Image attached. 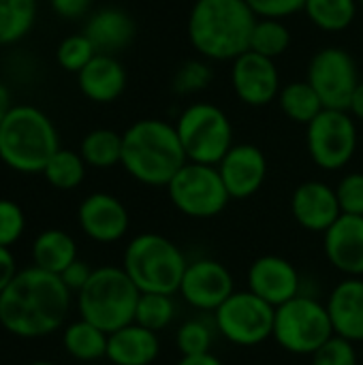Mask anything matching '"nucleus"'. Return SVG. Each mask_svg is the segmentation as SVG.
I'll return each instance as SVG.
<instances>
[{
    "mask_svg": "<svg viewBox=\"0 0 363 365\" xmlns=\"http://www.w3.org/2000/svg\"><path fill=\"white\" fill-rule=\"evenodd\" d=\"M73 293L60 276L24 267L0 295V327L19 340H39L64 329Z\"/></svg>",
    "mask_w": 363,
    "mask_h": 365,
    "instance_id": "1",
    "label": "nucleus"
},
{
    "mask_svg": "<svg viewBox=\"0 0 363 365\" xmlns=\"http://www.w3.org/2000/svg\"><path fill=\"white\" fill-rule=\"evenodd\" d=\"M188 163L173 124L143 118L122 133V167L139 184L167 188Z\"/></svg>",
    "mask_w": 363,
    "mask_h": 365,
    "instance_id": "2",
    "label": "nucleus"
},
{
    "mask_svg": "<svg viewBox=\"0 0 363 365\" xmlns=\"http://www.w3.org/2000/svg\"><path fill=\"white\" fill-rule=\"evenodd\" d=\"M257 15L246 0H195L188 38L205 60H235L250 47Z\"/></svg>",
    "mask_w": 363,
    "mask_h": 365,
    "instance_id": "3",
    "label": "nucleus"
},
{
    "mask_svg": "<svg viewBox=\"0 0 363 365\" xmlns=\"http://www.w3.org/2000/svg\"><path fill=\"white\" fill-rule=\"evenodd\" d=\"M58 150V128L34 105H15L0 124V160L15 173H43Z\"/></svg>",
    "mask_w": 363,
    "mask_h": 365,
    "instance_id": "4",
    "label": "nucleus"
},
{
    "mask_svg": "<svg viewBox=\"0 0 363 365\" xmlns=\"http://www.w3.org/2000/svg\"><path fill=\"white\" fill-rule=\"evenodd\" d=\"M139 295V289L122 265H105L92 272L88 284L77 293L75 306L79 319L96 325L105 334H113L135 323Z\"/></svg>",
    "mask_w": 363,
    "mask_h": 365,
    "instance_id": "5",
    "label": "nucleus"
},
{
    "mask_svg": "<svg viewBox=\"0 0 363 365\" xmlns=\"http://www.w3.org/2000/svg\"><path fill=\"white\" fill-rule=\"evenodd\" d=\"M186 267L188 259L180 246L158 233H139L128 242L122 255V269L139 293L175 295Z\"/></svg>",
    "mask_w": 363,
    "mask_h": 365,
    "instance_id": "6",
    "label": "nucleus"
},
{
    "mask_svg": "<svg viewBox=\"0 0 363 365\" xmlns=\"http://www.w3.org/2000/svg\"><path fill=\"white\" fill-rule=\"evenodd\" d=\"M175 130L188 163L216 167L233 148L231 120L218 105L212 103L188 105L180 113Z\"/></svg>",
    "mask_w": 363,
    "mask_h": 365,
    "instance_id": "7",
    "label": "nucleus"
},
{
    "mask_svg": "<svg viewBox=\"0 0 363 365\" xmlns=\"http://www.w3.org/2000/svg\"><path fill=\"white\" fill-rule=\"evenodd\" d=\"M334 334L327 306L317 297L300 293L291 302L276 308L274 334L276 344L291 355L317 353Z\"/></svg>",
    "mask_w": 363,
    "mask_h": 365,
    "instance_id": "8",
    "label": "nucleus"
},
{
    "mask_svg": "<svg viewBox=\"0 0 363 365\" xmlns=\"http://www.w3.org/2000/svg\"><path fill=\"white\" fill-rule=\"evenodd\" d=\"M173 207L195 220H208L225 212L231 197L218 167L186 163L167 186Z\"/></svg>",
    "mask_w": 363,
    "mask_h": 365,
    "instance_id": "9",
    "label": "nucleus"
},
{
    "mask_svg": "<svg viewBox=\"0 0 363 365\" xmlns=\"http://www.w3.org/2000/svg\"><path fill=\"white\" fill-rule=\"evenodd\" d=\"M306 145L312 163L319 169H344L357 152L355 118L342 109H323L306 126Z\"/></svg>",
    "mask_w": 363,
    "mask_h": 365,
    "instance_id": "10",
    "label": "nucleus"
},
{
    "mask_svg": "<svg viewBox=\"0 0 363 365\" xmlns=\"http://www.w3.org/2000/svg\"><path fill=\"white\" fill-rule=\"evenodd\" d=\"M276 308L250 291H235L216 312V331L235 346L263 344L274 334Z\"/></svg>",
    "mask_w": 363,
    "mask_h": 365,
    "instance_id": "11",
    "label": "nucleus"
},
{
    "mask_svg": "<svg viewBox=\"0 0 363 365\" xmlns=\"http://www.w3.org/2000/svg\"><path fill=\"white\" fill-rule=\"evenodd\" d=\"M306 81L317 90L325 109L349 111L351 98L362 79L357 64L347 49L323 47L312 56Z\"/></svg>",
    "mask_w": 363,
    "mask_h": 365,
    "instance_id": "12",
    "label": "nucleus"
},
{
    "mask_svg": "<svg viewBox=\"0 0 363 365\" xmlns=\"http://www.w3.org/2000/svg\"><path fill=\"white\" fill-rule=\"evenodd\" d=\"M178 293L190 308L199 312H216L235 293V280L223 263L214 259H197L188 261Z\"/></svg>",
    "mask_w": 363,
    "mask_h": 365,
    "instance_id": "13",
    "label": "nucleus"
},
{
    "mask_svg": "<svg viewBox=\"0 0 363 365\" xmlns=\"http://www.w3.org/2000/svg\"><path fill=\"white\" fill-rule=\"evenodd\" d=\"M231 86L244 105L265 107L280 94V75L272 58L246 51L233 60Z\"/></svg>",
    "mask_w": 363,
    "mask_h": 365,
    "instance_id": "14",
    "label": "nucleus"
},
{
    "mask_svg": "<svg viewBox=\"0 0 363 365\" xmlns=\"http://www.w3.org/2000/svg\"><path fill=\"white\" fill-rule=\"evenodd\" d=\"M81 233L96 244H116L131 229L126 205L109 192H92L77 207Z\"/></svg>",
    "mask_w": 363,
    "mask_h": 365,
    "instance_id": "15",
    "label": "nucleus"
},
{
    "mask_svg": "<svg viewBox=\"0 0 363 365\" xmlns=\"http://www.w3.org/2000/svg\"><path fill=\"white\" fill-rule=\"evenodd\" d=\"M248 291L280 308L302 293V280L295 265L276 255H263L248 267Z\"/></svg>",
    "mask_w": 363,
    "mask_h": 365,
    "instance_id": "16",
    "label": "nucleus"
},
{
    "mask_svg": "<svg viewBox=\"0 0 363 365\" xmlns=\"http://www.w3.org/2000/svg\"><path fill=\"white\" fill-rule=\"evenodd\" d=\"M216 167L231 199H250L267 178V158L252 143H233Z\"/></svg>",
    "mask_w": 363,
    "mask_h": 365,
    "instance_id": "17",
    "label": "nucleus"
},
{
    "mask_svg": "<svg viewBox=\"0 0 363 365\" xmlns=\"http://www.w3.org/2000/svg\"><path fill=\"white\" fill-rule=\"evenodd\" d=\"M291 214L302 229L323 235L342 216L336 188L319 180L300 184L291 195Z\"/></svg>",
    "mask_w": 363,
    "mask_h": 365,
    "instance_id": "18",
    "label": "nucleus"
},
{
    "mask_svg": "<svg viewBox=\"0 0 363 365\" xmlns=\"http://www.w3.org/2000/svg\"><path fill=\"white\" fill-rule=\"evenodd\" d=\"M323 250L334 269L344 278L363 276V216L342 214L325 233Z\"/></svg>",
    "mask_w": 363,
    "mask_h": 365,
    "instance_id": "19",
    "label": "nucleus"
},
{
    "mask_svg": "<svg viewBox=\"0 0 363 365\" xmlns=\"http://www.w3.org/2000/svg\"><path fill=\"white\" fill-rule=\"evenodd\" d=\"M325 306L336 336L355 344L363 342V278L340 280L332 289Z\"/></svg>",
    "mask_w": 363,
    "mask_h": 365,
    "instance_id": "20",
    "label": "nucleus"
},
{
    "mask_svg": "<svg viewBox=\"0 0 363 365\" xmlns=\"http://www.w3.org/2000/svg\"><path fill=\"white\" fill-rule=\"evenodd\" d=\"M77 86L81 94L92 103H113L126 88V71L116 56L96 53L79 73Z\"/></svg>",
    "mask_w": 363,
    "mask_h": 365,
    "instance_id": "21",
    "label": "nucleus"
},
{
    "mask_svg": "<svg viewBox=\"0 0 363 365\" xmlns=\"http://www.w3.org/2000/svg\"><path fill=\"white\" fill-rule=\"evenodd\" d=\"M135 19L120 6H103L94 11L83 28V34L92 41L98 53H118L135 38Z\"/></svg>",
    "mask_w": 363,
    "mask_h": 365,
    "instance_id": "22",
    "label": "nucleus"
},
{
    "mask_svg": "<svg viewBox=\"0 0 363 365\" xmlns=\"http://www.w3.org/2000/svg\"><path fill=\"white\" fill-rule=\"evenodd\" d=\"M160 355L158 334L131 323L107 340V357L113 365H152Z\"/></svg>",
    "mask_w": 363,
    "mask_h": 365,
    "instance_id": "23",
    "label": "nucleus"
},
{
    "mask_svg": "<svg viewBox=\"0 0 363 365\" xmlns=\"http://www.w3.org/2000/svg\"><path fill=\"white\" fill-rule=\"evenodd\" d=\"M30 259L34 267L60 276L73 261L79 259L77 242L62 229H45L32 240Z\"/></svg>",
    "mask_w": 363,
    "mask_h": 365,
    "instance_id": "24",
    "label": "nucleus"
},
{
    "mask_svg": "<svg viewBox=\"0 0 363 365\" xmlns=\"http://www.w3.org/2000/svg\"><path fill=\"white\" fill-rule=\"evenodd\" d=\"M107 340L109 334L98 329L96 325L77 319L73 323H66L62 329V349L64 353L83 364H92L107 357Z\"/></svg>",
    "mask_w": 363,
    "mask_h": 365,
    "instance_id": "25",
    "label": "nucleus"
},
{
    "mask_svg": "<svg viewBox=\"0 0 363 365\" xmlns=\"http://www.w3.org/2000/svg\"><path fill=\"white\" fill-rule=\"evenodd\" d=\"M276 101H278L282 113L291 122L306 124V126L325 109L321 96L317 94V90L308 81L287 83L285 88H280V94H278Z\"/></svg>",
    "mask_w": 363,
    "mask_h": 365,
    "instance_id": "26",
    "label": "nucleus"
},
{
    "mask_svg": "<svg viewBox=\"0 0 363 365\" xmlns=\"http://www.w3.org/2000/svg\"><path fill=\"white\" fill-rule=\"evenodd\" d=\"M79 154L88 167L111 169L122 163V135L111 128H94L81 139Z\"/></svg>",
    "mask_w": 363,
    "mask_h": 365,
    "instance_id": "27",
    "label": "nucleus"
},
{
    "mask_svg": "<svg viewBox=\"0 0 363 365\" xmlns=\"http://www.w3.org/2000/svg\"><path fill=\"white\" fill-rule=\"evenodd\" d=\"M86 169H88V165L79 152L60 148L49 158V163L45 165L41 175L56 190H75L86 180Z\"/></svg>",
    "mask_w": 363,
    "mask_h": 365,
    "instance_id": "28",
    "label": "nucleus"
},
{
    "mask_svg": "<svg viewBox=\"0 0 363 365\" xmlns=\"http://www.w3.org/2000/svg\"><path fill=\"white\" fill-rule=\"evenodd\" d=\"M357 0H306L304 13L325 32L347 30L357 15Z\"/></svg>",
    "mask_w": 363,
    "mask_h": 365,
    "instance_id": "29",
    "label": "nucleus"
},
{
    "mask_svg": "<svg viewBox=\"0 0 363 365\" xmlns=\"http://www.w3.org/2000/svg\"><path fill=\"white\" fill-rule=\"evenodd\" d=\"M36 0H0V47L19 43L34 26Z\"/></svg>",
    "mask_w": 363,
    "mask_h": 365,
    "instance_id": "30",
    "label": "nucleus"
},
{
    "mask_svg": "<svg viewBox=\"0 0 363 365\" xmlns=\"http://www.w3.org/2000/svg\"><path fill=\"white\" fill-rule=\"evenodd\" d=\"M289 45H291V32L282 19L257 17L248 51H255L259 56L276 60L278 56H282L289 49Z\"/></svg>",
    "mask_w": 363,
    "mask_h": 365,
    "instance_id": "31",
    "label": "nucleus"
},
{
    "mask_svg": "<svg viewBox=\"0 0 363 365\" xmlns=\"http://www.w3.org/2000/svg\"><path fill=\"white\" fill-rule=\"evenodd\" d=\"M175 319V302L173 295L163 293H141L135 310V323L158 334L167 329Z\"/></svg>",
    "mask_w": 363,
    "mask_h": 365,
    "instance_id": "32",
    "label": "nucleus"
},
{
    "mask_svg": "<svg viewBox=\"0 0 363 365\" xmlns=\"http://www.w3.org/2000/svg\"><path fill=\"white\" fill-rule=\"evenodd\" d=\"M214 329L216 327H212L203 319L186 321L175 334V344H178V351L182 353V357L210 353L212 342H214Z\"/></svg>",
    "mask_w": 363,
    "mask_h": 365,
    "instance_id": "33",
    "label": "nucleus"
},
{
    "mask_svg": "<svg viewBox=\"0 0 363 365\" xmlns=\"http://www.w3.org/2000/svg\"><path fill=\"white\" fill-rule=\"evenodd\" d=\"M96 53L98 51L92 45V41L81 32V34H71L60 41V45L56 49V60L64 71L77 75Z\"/></svg>",
    "mask_w": 363,
    "mask_h": 365,
    "instance_id": "34",
    "label": "nucleus"
},
{
    "mask_svg": "<svg viewBox=\"0 0 363 365\" xmlns=\"http://www.w3.org/2000/svg\"><path fill=\"white\" fill-rule=\"evenodd\" d=\"M212 77H214V73H212L208 62H203V60H188L173 75V90L178 94H182V96L195 94V92L205 90L212 83Z\"/></svg>",
    "mask_w": 363,
    "mask_h": 365,
    "instance_id": "35",
    "label": "nucleus"
},
{
    "mask_svg": "<svg viewBox=\"0 0 363 365\" xmlns=\"http://www.w3.org/2000/svg\"><path fill=\"white\" fill-rule=\"evenodd\" d=\"M310 365H359L355 342L332 336L317 353L310 355Z\"/></svg>",
    "mask_w": 363,
    "mask_h": 365,
    "instance_id": "36",
    "label": "nucleus"
},
{
    "mask_svg": "<svg viewBox=\"0 0 363 365\" xmlns=\"http://www.w3.org/2000/svg\"><path fill=\"white\" fill-rule=\"evenodd\" d=\"M26 231V214L19 203L0 199V246L13 248Z\"/></svg>",
    "mask_w": 363,
    "mask_h": 365,
    "instance_id": "37",
    "label": "nucleus"
},
{
    "mask_svg": "<svg viewBox=\"0 0 363 365\" xmlns=\"http://www.w3.org/2000/svg\"><path fill=\"white\" fill-rule=\"evenodd\" d=\"M336 195H338V203H340L342 214L363 216V173H359V171L347 173L338 182Z\"/></svg>",
    "mask_w": 363,
    "mask_h": 365,
    "instance_id": "38",
    "label": "nucleus"
},
{
    "mask_svg": "<svg viewBox=\"0 0 363 365\" xmlns=\"http://www.w3.org/2000/svg\"><path fill=\"white\" fill-rule=\"evenodd\" d=\"M246 4L252 9L257 17L285 19L304 11L306 0H246Z\"/></svg>",
    "mask_w": 363,
    "mask_h": 365,
    "instance_id": "39",
    "label": "nucleus"
},
{
    "mask_svg": "<svg viewBox=\"0 0 363 365\" xmlns=\"http://www.w3.org/2000/svg\"><path fill=\"white\" fill-rule=\"evenodd\" d=\"M92 267L86 263V261H81V259H77V261H73L62 274H60V278H62V282L66 284V289L71 291V293H79L86 284H88V280H90V276H92Z\"/></svg>",
    "mask_w": 363,
    "mask_h": 365,
    "instance_id": "40",
    "label": "nucleus"
},
{
    "mask_svg": "<svg viewBox=\"0 0 363 365\" xmlns=\"http://www.w3.org/2000/svg\"><path fill=\"white\" fill-rule=\"evenodd\" d=\"M49 6L62 19H79L90 11L92 0H49Z\"/></svg>",
    "mask_w": 363,
    "mask_h": 365,
    "instance_id": "41",
    "label": "nucleus"
},
{
    "mask_svg": "<svg viewBox=\"0 0 363 365\" xmlns=\"http://www.w3.org/2000/svg\"><path fill=\"white\" fill-rule=\"evenodd\" d=\"M17 261L11 248H2L0 246V295L4 293V289L11 284V280L17 276Z\"/></svg>",
    "mask_w": 363,
    "mask_h": 365,
    "instance_id": "42",
    "label": "nucleus"
},
{
    "mask_svg": "<svg viewBox=\"0 0 363 365\" xmlns=\"http://www.w3.org/2000/svg\"><path fill=\"white\" fill-rule=\"evenodd\" d=\"M175 365H223V361L212 355V353H203V355H188V357H182Z\"/></svg>",
    "mask_w": 363,
    "mask_h": 365,
    "instance_id": "43",
    "label": "nucleus"
},
{
    "mask_svg": "<svg viewBox=\"0 0 363 365\" xmlns=\"http://www.w3.org/2000/svg\"><path fill=\"white\" fill-rule=\"evenodd\" d=\"M13 94H11V88L0 81V124L4 122V118L9 115V111L13 109Z\"/></svg>",
    "mask_w": 363,
    "mask_h": 365,
    "instance_id": "44",
    "label": "nucleus"
},
{
    "mask_svg": "<svg viewBox=\"0 0 363 365\" xmlns=\"http://www.w3.org/2000/svg\"><path fill=\"white\" fill-rule=\"evenodd\" d=\"M349 113H351L353 118H357V120H362L363 122V79L359 81V86H357V90H355V94H353V98H351Z\"/></svg>",
    "mask_w": 363,
    "mask_h": 365,
    "instance_id": "45",
    "label": "nucleus"
},
{
    "mask_svg": "<svg viewBox=\"0 0 363 365\" xmlns=\"http://www.w3.org/2000/svg\"><path fill=\"white\" fill-rule=\"evenodd\" d=\"M26 365H58V364H53V361H45V359H39V361H30V364H26Z\"/></svg>",
    "mask_w": 363,
    "mask_h": 365,
    "instance_id": "46",
    "label": "nucleus"
},
{
    "mask_svg": "<svg viewBox=\"0 0 363 365\" xmlns=\"http://www.w3.org/2000/svg\"><path fill=\"white\" fill-rule=\"evenodd\" d=\"M357 2H359V4H362V9H363V0H357Z\"/></svg>",
    "mask_w": 363,
    "mask_h": 365,
    "instance_id": "47",
    "label": "nucleus"
}]
</instances>
